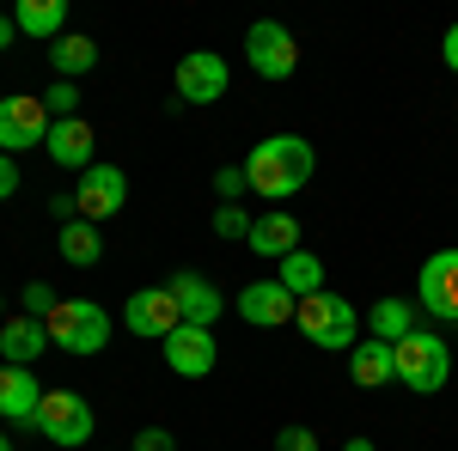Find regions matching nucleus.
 <instances>
[{
    "label": "nucleus",
    "instance_id": "bb28decb",
    "mask_svg": "<svg viewBox=\"0 0 458 451\" xmlns=\"http://www.w3.org/2000/svg\"><path fill=\"white\" fill-rule=\"evenodd\" d=\"M37 98H43V110H49L55 122H62V116H80V86H73V79H55V86L37 92Z\"/></svg>",
    "mask_w": 458,
    "mask_h": 451
},
{
    "label": "nucleus",
    "instance_id": "c85d7f7f",
    "mask_svg": "<svg viewBox=\"0 0 458 451\" xmlns=\"http://www.w3.org/2000/svg\"><path fill=\"white\" fill-rule=\"evenodd\" d=\"M276 451H318V433L293 421V427H282V433H276Z\"/></svg>",
    "mask_w": 458,
    "mask_h": 451
},
{
    "label": "nucleus",
    "instance_id": "5701e85b",
    "mask_svg": "<svg viewBox=\"0 0 458 451\" xmlns=\"http://www.w3.org/2000/svg\"><path fill=\"white\" fill-rule=\"evenodd\" d=\"M276 280H282L293 299H312V293H324V263H318L312 250L300 244L293 256H282V269H276Z\"/></svg>",
    "mask_w": 458,
    "mask_h": 451
},
{
    "label": "nucleus",
    "instance_id": "a878e982",
    "mask_svg": "<svg viewBox=\"0 0 458 451\" xmlns=\"http://www.w3.org/2000/svg\"><path fill=\"white\" fill-rule=\"evenodd\" d=\"M55 305H62V293H55L49 280H31V287L19 293V312H25V317H43V323H49V312H55Z\"/></svg>",
    "mask_w": 458,
    "mask_h": 451
},
{
    "label": "nucleus",
    "instance_id": "f704fd0d",
    "mask_svg": "<svg viewBox=\"0 0 458 451\" xmlns=\"http://www.w3.org/2000/svg\"><path fill=\"white\" fill-rule=\"evenodd\" d=\"M0 451H13V439H6V433H0Z\"/></svg>",
    "mask_w": 458,
    "mask_h": 451
},
{
    "label": "nucleus",
    "instance_id": "9d476101",
    "mask_svg": "<svg viewBox=\"0 0 458 451\" xmlns=\"http://www.w3.org/2000/svg\"><path fill=\"white\" fill-rule=\"evenodd\" d=\"M165 366H172L177 379H208L214 360H220V347H214V330H196V323H177L172 336H165Z\"/></svg>",
    "mask_w": 458,
    "mask_h": 451
},
{
    "label": "nucleus",
    "instance_id": "39448f33",
    "mask_svg": "<svg viewBox=\"0 0 458 451\" xmlns=\"http://www.w3.org/2000/svg\"><path fill=\"white\" fill-rule=\"evenodd\" d=\"M37 433L49 446H86L92 439V403L80 390H43V409H37Z\"/></svg>",
    "mask_w": 458,
    "mask_h": 451
},
{
    "label": "nucleus",
    "instance_id": "4468645a",
    "mask_svg": "<svg viewBox=\"0 0 458 451\" xmlns=\"http://www.w3.org/2000/svg\"><path fill=\"white\" fill-rule=\"evenodd\" d=\"M92 146H98V135H92L86 116H62V122H49V140H43V153H49L62 171H92V165H98Z\"/></svg>",
    "mask_w": 458,
    "mask_h": 451
},
{
    "label": "nucleus",
    "instance_id": "c9c22d12",
    "mask_svg": "<svg viewBox=\"0 0 458 451\" xmlns=\"http://www.w3.org/2000/svg\"><path fill=\"white\" fill-rule=\"evenodd\" d=\"M0 323H6V299H0Z\"/></svg>",
    "mask_w": 458,
    "mask_h": 451
},
{
    "label": "nucleus",
    "instance_id": "473e14b6",
    "mask_svg": "<svg viewBox=\"0 0 458 451\" xmlns=\"http://www.w3.org/2000/svg\"><path fill=\"white\" fill-rule=\"evenodd\" d=\"M13 31H19V25H13V13H0V49L13 43Z\"/></svg>",
    "mask_w": 458,
    "mask_h": 451
},
{
    "label": "nucleus",
    "instance_id": "c756f323",
    "mask_svg": "<svg viewBox=\"0 0 458 451\" xmlns=\"http://www.w3.org/2000/svg\"><path fill=\"white\" fill-rule=\"evenodd\" d=\"M129 451H177V439L165 433V427H141V433H135V446H129Z\"/></svg>",
    "mask_w": 458,
    "mask_h": 451
},
{
    "label": "nucleus",
    "instance_id": "f03ea898",
    "mask_svg": "<svg viewBox=\"0 0 458 451\" xmlns=\"http://www.w3.org/2000/svg\"><path fill=\"white\" fill-rule=\"evenodd\" d=\"M391 360H397V384H410L416 397H434V390H446V379H453V347L440 342L434 330L403 336V342L391 347Z\"/></svg>",
    "mask_w": 458,
    "mask_h": 451
},
{
    "label": "nucleus",
    "instance_id": "a211bd4d",
    "mask_svg": "<svg viewBox=\"0 0 458 451\" xmlns=\"http://www.w3.org/2000/svg\"><path fill=\"white\" fill-rule=\"evenodd\" d=\"M43 347H55L43 317H25V312H19V317H6V323H0V360H6V366H31Z\"/></svg>",
    "mask_w": 458,
    "mask_h": 451
},
{
    "label": "nucleus",
    "instance_id": "4be33fe9",
    "mask_svg": "<svg viewBox=\"0 0 458 451\" xmlns=\"http://www.w3.org/2000/svg\"><path fill=\"white\" fill-rule=\"evenodd\" d=\"M55 250H62V263H73V269H98V263H105V238H98L92 220H68L62 238H55Z\"/></svg>",
    "mask_w": 458,
    "mask_h": 451
},
{
    "label": "nucleus",
    "instance_id": "2eb2a0df",
    "mask_svg": "<svg viewBox=\"0 0 458 451\" xmlns=\"http://www.w3.org/2000/svg\"><path fill=\"white\" fill-rule=\"evenodd\" d=\"M172 287V299H177V312H183V323H196V330H214V317H220V287H214L208 275H196V269H183V275L165 280Z\"/></svg>",
    "mask_w": 458,
    "mask_h": 451
},
{
    "label": "nucleus",
    "instance_id": "9b49d317",
    "mask_svg": "<svg viewBox=\"0 0 458 451\" xmlns=\"http://www.w3.org/2000/svg\"><path fill=\"white\" fill-rule=\"evenodd\" d=\"M226 79H233V68H226L214 49H190V55L177 62V98H183V104H214V98L226 92Z\"/></svg>",
    "mask_w": 458,
    "mask_h": 451
},
{
    "label": "nucleus",
    "instance_id": "20e7f679",
    "mask_svg": "<svg viewBox=\"0 0 458 451\" xmlns=\"http://www.w3.org/2000/svg\"><path fill=\"white\" fill-rule=\"evenodd\" d=\"M49 342L62 347V354H98L110 342V312L98 299H62L55 312H49Z\"/></svg>",
    "mask_w": 458,
    "mask_h": 451
},
{
    "label": "nucleus",
    "instance_id": "6e6552de",
    "mask_svg": "<svg viewBox=\"0 0 458 451\" xmlns=\"http://www.w3.org/2000/svg\"><path fill=\"white\" fill-rule=\"evenodd\" d=\"M49 110H43V98H0V153L13 159V153H25V146H43L49 140Z\"/></svg>",
    "mask_w": 458,
    "mask_h": 451
},
{
    "label": "nucleus",
    "instance_id": "b1692460",
    "mask_svg": "<svg viewBox=\"0 0 458 451\" xmlns=\"http://www.w3.org/2000/svg\"><path fill=\"white\" fill-rule=\"evenodd\" d=\"M13 25H19L25 37H43V43H55V37H62V25H68V6H62V0H19Z\"/></svg>",
    "mask_w": 458,
    "mask_h": 451
},
{
    "label": "nucleus",
    "instance_id": "ddd939ff",
    "mask_svg": "<svg viewBox=\"0 0 458 451\" xmlns=\"http://www.w3.org/2000/svg\"><path fill=\"white\" fill-rule=\"evenodd\" d=\"M73 202H80V220H110V213L129 202V177L116 171V165H92V171H80Z\"/></svg>",
    "mask_w": 458,
    "mask_h": 451
},
{
    "label": "nucleus",
    "instance_id": "aec40b11",
    "mask_svg": "<svg viewBox=\"0 0 458 451\" xmlns=\"http://www.w3.org/2000/svg\"><path fill=\"white\" fill-rule=\"evenodd\" d=\"M416 312L422 305H410V299H379L373 312H367V330H373V342H403V336H416L422 323H416Z\"/></svg>",
    "mask_w": 458,
    "mask_h": 451
},
{
    "label": "nucleus",
    "instance_id": "f3484780",
    "mask_svg": "<svg viewBox=\"0 0 458 451\" xmlns=\"http://www.w3.org/2000/svg\"><path fill=\"white\" fill-rule=\"evenodd\" d=\"M245 250L269 256V263L293 256V250H300V220H293V213H282V208L257 213V220H250V238H245Z\"/></svg>",
    "mask_w": 458,
    "mask_h": 451
},
{
    "label": "nucleus",
    "instance_id": "f257e3e1",
    "mask_svg": "<svg viewBox=\"0 0 458 451\" xmlns=\"http://www.w3.org/2000/svg\"><path fill=\"white\" fill-rule=\"evenodd\" d=\"M318 171V153L306 135H269L250 146L245 159V177H250V196H269V202H282V196H300Z\"/></svg>",
    "mask_w": 458,
    "mask_h": 451
},
{
    "label": "nucleus",
    "instance_id": "412c9836",
    "mask_svg": "<svg viewBox=\"0 0 458 451\" xmlns=\"http://www.w3.org/2000/svg\"><path fill=\"white\" fill-rule=\"evenodd\" d=\"M49 68H55V79H80V73L98 68V43L80 31H62L55 43H49Z\"/></svg>",
    "mask_w": 458,
    "mask_h": 451
},
{
    "label": "nucleus",
    "instance_id": "393cba45",
    "mask_svg": "<svg viewBox=\"0 0 458 451\" xmlns=\"http://www.w3.org/2000/svg\"><path fill=\"white\" fill-rule=\"evenodd\" d=\"M214 238H239V244L250 238V213H245V202H220V208H214Z\"/></svg>",
    "mask_w": 458,
    "mask_h": 451
},
{
    "label": "nucleus",
    "instance_id": "f8f14e48",
    "mask_svg": "<svg viewBox=\"0 0 458 451\" xmlns=\"http://www.w3.org/2000/svg\"><path fill=\"white\" fill-rule=\"evenodd\" d=\"M293 312H300V299L287 293L282 280H250V287H239V317L257 323V330H282V323H293Z\"/></svg>",
    "mask_w": 458,
    "mask_h": 451
},
{
    "label": "nucleus",
    "instance_id": "7ed1b4c3",
    "mask_svg": "<svg viewBox=\"0 0 458 451\" xmlns=\"http://www.w3.org/2000/svg\"><path fill=\"white\" fill-rule=\"evenodd\" d=\"M293 323L306 330V342H312V347H330V354H343V347L360 342V312H354L349 299H336V293H312V299H300Z\"/></svg>",
    "mask_w": 458,
    "mask_h": 451
},
{
    "label": "nucleus",
    "instance_id": "7c9ffc66",
    "mask_svg": "<svg viewBox=\"0 0 458 451\" xmlns=\"http://www.w3.org/2000/svg\"><path fill=\"white\" fill-rule=\"evenodd\" d=\"M6 196H19V159L0 153V202H6Z\"/></svg>",
    "mask_w": 458,
    "mask_h": 451
},
{
    "label": "nucleus",
    "instance_id": "0eeeda50",
    "mask_svg": "<svg viewBox=\"0 0 458 451\" xmlns=\"http://www.w3.org/2000/svg\"><path fill=\"white\" fill-rule=\"evenodd\" d=\"M416 305L440 323H458V250H434L416 275Z\"/></svg>",
    "mask_w": 458,
    "mask_h": 451
},
{
    "label": "nucleus",
    "instance_id": "72a5a7b5",
    "mask_svg": "<svg viewBox=\"0 0 458 451\" xmlns=\"http://www.w3.org/2000/svg\"><path fill=\"white\" fill-rule=\"evenodd\" d=\"M343 451H379V446H373V439H360V433H354V439H349V446H343Z\"/></svg>",
    "mask_w": 458,
    "mask_h": 451
},
{
    "label": "nucleus",
    "instance_id": "cd10ccee",
    "mask_svg": "<svg viewBox=\"0 0 458 451\" xmlns=\"http://www.w3.org/2000/svg\"><path fill=\"white\" fill-rule=\"evenodd\" d=\"M214 196H220V202H239V196H250L245 165H220V171H214Z\"/></svg>",
    "mask_w": 458,
    "mask_h": 451
},
{
    "label": "nucleus",
    "instance_id": "dca6fc26",
    "mask_svg": "<svg viewBox=\"0 0 458 451\" xmlns=\"http://www.w3.org/2000/svg\"><path fill=\"white\" fill-rule=\"evenodd\" d=\"M37 409H43V384L31 379V366H0V421L37 427Z\"/></svg>",
    "mask_w": 458,
    "mask_h": 451
},
{
    "label": "nucleus",
    "instance_id": "423d86ee",
    "mask_svg": "<svg viewBox=\"0 0 458 451\" xmlns=\"http://www.w3.org/2000/svg\"><path fill=\"white\" fill-rule=\"evenodd\" d=\"M245 62L257 79H293L300 68V49H293V31L276 25V19H257L245 31Z\"/></svg>",
    "mask_w": 458,
    "mask_h": 451
},
{
    "label": "nucleus",
    "instance_id": "2f4dec72",
    "mask_svg": "<svg viewBox=\"0 0 458 451\" xmlns=\"http://www.w3.org/2000/svg\"><path fill=\"white\" fill-rule=\"evenodd\" d=\"M440 62H446V68L458 73V25H453V31H446V37H440Z\"/></svg>",
    "mask_w": 458,
    "mask_h": 451
},
{
    "label": "nucleus",
    "instance_id": "1a4fd4ad",
    "mask_svg": "<svg viewBox=\"0 0 458 451\" xmlns=\"http://www.w3.org/2000/svg\"><path fill=\"white\" fill-rule=\"evenodd\" d=\"M123 323H129L135 336H153V342H165L177 323H183V312H177L172 287H141V293H129V305H123Z\"/></svg>",
    "mask_w": 458,
    "mask_h": 451
},
{
    "label": "nucleus",
    "instance_id": "6ab92c4d",
    "mask_svg": "<svg viewBox=\"0 0 458 451\" xmlns=\"http://www.w3.org/2000/svg\"><path fill=\"white\" fill-rule=\"evenodd\" d=\"M349 372L360 390H379V384H397V360H391V342H354L349 347Z\"/></svg>",
    "mask_w": 458,
    "mask_h": 451
}]
</instances>
